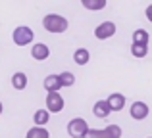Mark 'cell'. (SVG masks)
Here are the masks:
<instances>
[{
	"mask_svg": "<svg viewBox=\"0 0 152 138\" xmlns=\"http://www.w3.org/2000/svg\"><path fill=\"white\" fill-rule=\"evenodd\" d=\"M42 27H45L48 33H66L67 27H69V21H67L64 15L48 14V15L42 17Z\"/></svg>",
	"mask_w": 152,
	"mask_h": 138,
	"instance_id": "1",
	"label": "cell"
},
{
	"mask_svg": "<svg viewBox=\"0 0 152 138\" xmlns=\"http://www.w3.org/2000/svg\"><path fill=\"white\" fill-rule=\"evenodd\" d=\"M12 38H14L15 46H27L33 42L35 38V33L31 27H25V25H19L14 29V33H12Z\"/></svg>",
	"mask_w": 152,
	"mask_h": 138,
	"instance_id": "2",
	"label": "cell"
},
{
	"mask_svg": "<svg viewBox=\"0 0 152 138\" xmlns=\"http://www.w3.org/2000/svg\"><path fill=\"white\" fill-rule=\"evenodd\" d=\"M87 132H89V123L83 117H75L67 123V134L71 138H85Z\"/></svg>",
	"mask_w": 152,
	"mask_h": 138,
	"instance_id": "3",
	"label": "cell"
},
{
	"mask_svg": "<svg viewBox=\"0 0 152 138\" xmlns=\"http://www.w3.org/2000/svg\"><path fill=\"white\" fill-rule=\"evenodd\" d=\"M64 105H66V102H64V98H62L60 92L46 94V109H48L50 113H60L64 109Z\"/></svg>",
	"mask_w": 152,
	"mask_h": 138,
	"instance_id": "4",
	"label": "cell"
},
{
	"mask_svg": "<svg viewBox=\"0 0 152 138\" xmlns=\"http://www.w3.org/2000/svg\"><path fill=\"white\" fill-rule=\"evenodd\" d=\"M115 35V23L114 21H102L100 25L94 29V37L98 40H106V38L114 37Z\"/></svg>",
	"mask_w": 152,
	"mask_h": 138,
	"instance_id": "5",
	"label": "cell"
},
{
	"mask_svg": "<svg viewBox=\"0 0 152 138\" xmlns=\"http://www.w3.org/2000/svg\"><path fill=\"white\" fill-rule=\"evenodd\" d=\"M129 113H131V117H133L135 121H142V119L148 117L150 108L145 104V102H133L131 108H129Z\"/></svg>",
	"mask_w": 152,
	"mask_h": 138,
	"instance_id": "6",
	"label": "cell"
},
{
	"mask_svg": "<svg viewBox=\"0 0 152 138\" xmlns=\"http://www.w3.org/2000/svg\"><path fill=\"white\" fill-rule=\"evenodd\" d=\"M106 104H108V108H110L112 111H121L123 105H125V96H123L121 92H112L110 96H108Z\"/></svg>",
	"mask_w": 152,
	"mask_h": 138,
	"instance_id": "7",
	"label": "cell"
},
{
	"mask_svg": "<svg viewBox=\"0 0 152 138\" xmlns=\"http://www.w3.org/2000/svg\"><path fill=\"white\" fill-rule=\"evenodd\" d=\"M31 56L37 61H45V60H48V56H50V48L46 44H42V42H37V44H33V48H31Z\"/></svg>",
	"mask_w": 152,
	"mask_h": 138,
	"instance_id": "8",
	"label": "cell"
},
{
	"mask_svg": "<svg viewBox=\"0 0 152 138\" xmlns=\"http://www.w3.org/2000/svg\"><path fill=\"white\" fill-rule=\"evenodd\" d=\"M45 90L46 92H58L60 88H62V81H60V75H48V77L45 79Z\"/></svg>",
	"mask_w": 152,
	"mask_h": 138,
	"instance_id": "9",
	"label": "cell"
},
{
	"mask_svg": "<svg viewBox=\"0 0 152 138\" xmlns=\"http://www.w3.org/2000/svg\"><path fill=\"white\" fill-rule=\"evenodd\" d=\"M93 113H94V117H98V119H106V117L112 113V109L108 108L106 100H98L96 104L93 105Z\"/></svg>",
	"mask_w": 152,
	"mask_h": 138,
	"instance_id": "10",
	"label": "cell"
},
{
	"mask_svg": "<svg viewBox=\"0 0 152 138\" xmlns=\"http://www.w3.org/2000/svg\"><path fill=\"white\" fill-rule=\"evenodd\" d=\"M50 121V111L48 109H37L33 115V123L35 127H45L46 129V123Z\"/></svg>",
	"mask_w": 152,
	"mask_h": 138,
	"instance_id": "11",
	"label": "cell"
},
{
	"mask_svg": "<svg viewBox=\"0 0 152 138\" xmlns=\"http://www.w3.org/2000/svg\"><path fill=\"white\" fill-rule=\"evenodd\" d=\"M27 82H29V79H27L25 73H21V71H18V73L12 75V86H14L15 90H23L27 88Z\"/></svg>",
	"mask_w": 152,
	"mask_h": 138,
	"instance_id": "12",
	"label": "cell"
},
{
	"mask_svg": "<svg viewBox=\"0 0 152 138\" xmlns=\"http://www.w3.org/2000/svg\"><path fill=\"white\" fill-rule=\"evenodd\" d=\"M89 60H91V52L87 48H77L73 52V61L77 65H87V64H89Z\"/></svg>",
	"mask_w": 152,
	"mask_h": 138,
	"instance_id": "13",
	"label": "cell"
},
{
	"mask_svg": "<svg viewBox=\"0 0 152 138\" xmlns=\"http://www.w3.org/2000/svg\"><path fill=\"white\" fill-rule=\"evenodd\" d=\"M25 138H50V132H48V129H45V127H31L29 131H27Z\"/></svg>",
	"mask_w": 152,
	"mask_h": 138,
	"instance_id": "14",
	"label": "cell"
},
{
	"mask_svg": "<svg viewBox=\"0 0 152 138\" xmlns=\"http://www.w3.org/2000/svg\"><path fill=\"white\" fill-rule=\"evenodd\" d=\"M148 40H150V37H148V33H146L145 29L133 31V44H145V46H148Z\"/></svg>",
	"mask_w": 152,
	"mask_h": 138,
	"instance_id": "15",
	"label": "cell"
},
{
	"mask_svg": "<svg viewBox=\"0 0 152 138\" xmlns=\"http://www.w3.org/2000/svg\"><path fill=\"white\" fill-rule=\"evenodd\" d=\"M81 4H83V8L93 10V12H98V10L106 8V0H81Z\"/></svg>",
	"mask_w": 152,
	"mask_h": 138,
	"instance_id": "16",
	"label": "cell"
},
{
	"mask_svg": "<svg viewBox=\"0 0 152 138\" xmlns=\"http://www.w3.org/2000/svg\"><path fill=\"white\" fill-rule=\"evenodd\" d=\"M131 56L133 58H146L148 56V46L145 44H131Z\"/></svg>",
	"mask_w": 152,
	"mask_h": 138,
	"instance_id": "17",
	"label": "cell"
},
{
	"mask_svg": "<svg viewBox=\"0 0 152 138\" xmlns=\"http://www.w3.org/2000/svg\"><path fill=\"white\" fill-rule=\"evenodd\" d=\"M85 138H112L110 131L106 129H102V131H98V129H89V132L85 134Z\"/></svg>",
	"mask_w": 152,
	"mask_h": 138,
	"instance_id": "18",
	"label": "cell"
},
{
	"mask_svg": "<svg viewBox=\"0 0 152 138\" xmlns=\"http://www.w3.org/2000/svg\"><path fill=\"white\" fill-rule=\"evenodd\" d=\"M60 81H62V88L64 86H66V88L67 86H73L75 85V75L71 73V71H64V73L60 75Z\"/></svg>",
	"mask_w": 152,
	"mask_h": 138,
	"instance_id": "19",
	"label": "cell"
},
{
	"mask_svg": "<svg viewBox=\"0 0 152 138\" xmlns=\"http://www.w3.org/2000/svg\"><path fill=\"white\" fill-rule=\"evenodd\" d=\"M145 14H146V19H148V21L152 23V4H148V6H146Z\"/></svg>",
	"mask_w": 152,
	"mask_h": 138,
	"instance_id": "20",
	"label": "cell"
},
{
	"mask_svg": "<svg viewBox=\"0 0 152 138\" xmlns=\"http://www.w3.org/2000/svg\"><path fill=\"white\" fill-rule=\"evenodd\" d=\"M2 111H4V105H2V102H0V115H2Z\"/></svg>",
	"mask_w": 152,
	"mask_h": 138,
	"instance_id": "21",
	"label": "cell"
},
{
	"mask_svg": "<svg viewBox=\"0 0 152 138\" xmlns=\"http://www.w3.org/2000/svg\"><path fill=\"white\" fill-rule=\"evenodd\" d=\"M150 138H152V136H150Z\"/></svg>",
	"mask_w": 152,
	"mask_h": 138,
	"instance_id": "22",
	"label": "cell"
}]
</instances>
